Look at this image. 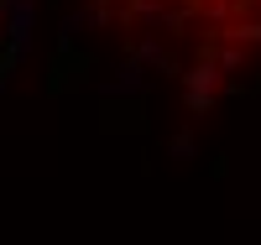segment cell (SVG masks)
<instances>
[{
  "label": "cell",
  "mask_w": 261,
  "mask_h": 245,
  "mask_svg": "<svg viewBox=\"0 0 261 245\" xmlns=\"http://www.w3.org/2000/svg\"><path fill=\"white\" fill-rule=\"evenodd\" d=\"M120 21L172 73L199 84L261 58V0H120Z\"/></svg>",
  "instance_id": "6da1fadb"
}]
</instances>
